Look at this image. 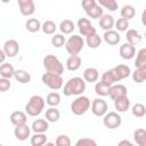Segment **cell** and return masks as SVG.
<instances>
[{
    "mask_svg": "<svg viewBox=\"0 0 146 146\" xmlns=\"http://www.w3.org/2000/svg\"><path fill=\"white\" fill-rule=\"evenodd\" d=\"M135 66L136 67L146 66V48H141L140 50L137 51L136 59H135Z\"/></svg>",
    "mask_w": 146,
    "mask_h": 146,
    "instance_id": "obj_35",
    "label": "cell"
},
{
    "mask_svg": "<svg viewBox=\"0 0 146 146\" xmlns=\"http://www.w3.org/2000/svg\"><path fill=\"white\" fill-rule=\"evenodd\" d=\"M98 25L100 26L102 30L104 31H108V30H112L115 25V21H114V17L110 14H104L99 21H98Z\"/></svg>",
    "mask_w": 146,
    "mask_h": 146,
    "instance_id": "obj_16",
    "label": "cell"
},
{
    "mask_svg": "<svg viewBox=\"0 0 146 146\" xmlns=\"http://www.w3.org/2000/svg\"><path fill=\"white\" fill-rule=\"evenodd\" d=\"M103 123L108 129H116V128H119L121 125L122 119L119 115V113H116V112H108V113H106L104 115Z\"/></svg>",
    "mask_w": 146,
    "mask_h": 146,
    "instance_id": "obj_7",
    "label": "cell"
},
{
    "mask_svg": "<svg viewBox=\"0 0 146 146\" xmlns=\"http://www.w3.org/2000/svg\"><path fill=\"white\" fill-rule=\"evenodd\" d=\"M114 106H115V110L117 112H121V113H124L129 110L130 107V99L128 96H123L121 98H117L116 100H114Z\"/></svg>",
    "mask_w": 146,
    "mask_h": 146,
    "instance_id": "obj_20",
    "label": "cell"
},
{
    "mask_svg": "<svg viewBox=\"0 0 146 146\" xmlns=\"http://www.w3.org/2000/svg\"><path fill=\"white\" fill-rule=\"evenodd\" d=\"M14 78L17 82H19L22 84L29 83L31 81V74L25 70H16L15 74H14Z\"/></svg>",
    "mask_w": 146,
    "mask_h": 146,
    "instance_id": "obj_26",
    "label": "cell"
},
{
    "mask_svg": "<svg viewBox=\"0 0 146 146\" xmlns=\"http://www.w3.org/2000/svg\"><path fill=\"white\" fill-rule=\"evenodd\" d=\"M10 87H11L10 79H7V78H1V79H0V91H1V92L7 91Z\"/></svg>",
    "mask_w": 146,
    "mask_h": 146,
    "instance_id": "obj_46",
    "label": "cell"
},
{
    "mask_svg": "<svg viewBox=\"0 0 146 146\" xmlns=\"http://www.w3.org/2000/svg\"><path fill=\"white\" fill-rule=\"evenodd\" d=\"M42 63H43V67L46 68L47 72H52V73H57L60 75L64 72V66H63L62 62L55 55H46Z\"/></svg>",
    "mask_w": 146,
    "mask_h": 146,
    "instance_id": "obj_5",
    "label": "cell"
},
{
    "mask_svg": "<svg viewBox=\"0 0 146 146\" xmlns=\"http://www.w3.org/2000/svg\"><path fill=\"white\" fill-rule=\"evenodd\" d=\"M44 105H46V102L41 96L33 95L29 99L27 104L25 105V112L30 116H38L42 113V111L44 108Z\"/></svg>",
    "mask_w": 146,
    "mask_h": 146,
    "instance_id": "obj_2",
    "label": "cell"
},
{
    "mask_svg": "<svg viewBox=\"0 0 146 146\" xmlns=\"http://www.w3.org/2000/svg\"><path fill=\"white\" fill-rule=\"evenodd\" d=\"M78 27H79V32L83 36H89V35H92V34L97 33L96 27H94V25L90 23V21L88 18H83V17L79 18Z\"/></svg>",
    "mask_w": 146,
    "mask_h": 146,
    "instance_id": "obj_9",
    "label": "cell"
},
{
    "mask_svg": "<svg viewBox=\"0 0 146 146\" xmlns=\"http://www.w3.org/2000/svg\"><path fill=\"white\" fill-rule=\"evenodd\" d=\"M31 128L24 123V124H19V125H15V130H14V135L16 137V139L18 140H26L29 137H30V133H31Z\"/></svg>",
    "mask_w": 146,
    "mask_h": 146,
    "instance_id": "obj_13",
    "label": "cell"
},
{
    "mask_svg": "<svg viewBox=\"0 0 146 146\" xmlns=\"http://www.w3.org/2000/svg\"><path fill=\"white\" fill-rule=\"evenodd\" d=\"M65 43H66V40H65V36L63 34H55L51 38V44L56 48H60Z\"/></svg>",
    "mask_w": 146,
    "mask_h": 146,
    "instance_id": "obj_43",
    "label": "cell"
},
{
    "mask_svg": "<svg viewBox=\"0 0 146 146\" xmlns=\"http://www.w3.org/2000/svg\"><path fill=\"white\" fill-rule=\"evenodd\" d=\"M10 122H11V124H14V125H19V124H24V123H26V121H27V116H26V114L24 113V112H22V111H15V112H13L11 114H10Z\"/></svg>",
    "mask_w": 146,
    "mask_h": 146,
    "instance_id": "obj_22",
    "label": "cell"
},
{
    "mask_svg": "<svg viewBox=\"0 0 146 146\" xmlns=\"http://www.w3.org/2000/svg\"><path fill=\"white\" fill-rule=\"evenodd\" d=\"M125 39H127V42L131 43V44H137L141 41L143 36L140 35V33L137 31V30H128L127 33H125Z\"/></svg>",
    "mask_w": 146,
    "mask_h": 146,
    "instance_id": "obj_24",
    "label": "cell"
},
{
    "mask_svg": "<svg viewBox=\"0 0 146 146\" xmlns=\"http://www.w3.org/2000/svg\"><path fill=\"white\" fill-rule=\"evenodd\" d=\"M91 106V102L87 96H78L71 104V111L74 115H83Z\"/></svg>",
    "mask_w": 146,
    "mask_h": 146,
    "instance_id": "obj_3",
    "label": "cell"
},
{
    "mask_svg": "<svg viewBox=\"0 0 146 146\" xmlns=\"http://www.w3.org/2000/svg\"><path fill=\"white\" fill-rule=\"evenodd\" d=\"M25 27H26V30H27L29 32H31V33H35V32H38V31L41 30L42 24H41L40 21L36 19V18H30V19L26 21V23H25Z\"/></svg>",
    "mask_w": 146,
    "mask_h": 146,
    "instance_id": "obj_28",
    "label": "cell"
},
{
    "mask_svg": "<svg viewBox=\"0 0 146 146\" xmlns=\"http://www.w3.org/2000/svg\"><path fill=\"white\" fill-rule=\"evenodd\" d=\"M75 29L74 23L71 19H64L59 24V30L63 34H71Z\"/></svg>",
    "mask_w": 146,
    "mask_h": 146,
    "instance_id": "obj_32",
    "label": "cell"
},
{
    "mask_svg": "<svg viewBox=\"0 0 146 146\" xmlns=\"http://www.w3.org/2000/svg\"><path fill=\"white\" fill-rule=\"evenodd\" d=\"M96 5H97L96 0H82V1H81V6H82V8L84 9L86 13H87L88 10H90L92 7H95Z\"/></svg>",
    "mask_w": 146,
    "mask_h": 146,
    "instance_id": "obj_47",
    "label": "cell"
},
{
    "mask_svg": "<svg viewBox=\"0 0 146 146\" xmlns=\"http://www.w3.org/2000/svg\"><path fill=\"white\" fill-rule=\"evenodd\" d=\"M110 90H111V86L104 83L103 81L97 82L96 86H95V92H96L98 96H100V97L110 96Z\"/></svg>",
    "mask_w": 146,
    "mask_h": 146,
    "instance_id": "obj_27",
    "label": "cell"
},
{
    "mask_svg": "<svg viewBox=\"0 0 146 146\" xmlns=\"http://www.w3.org/2000/svg\"><path fill=\"white\" fill-rule=\"evenodd\" d=\"M6 57H7V55H6L5 50H3V49H2V50H0V63H1V64H2V63H5Z\"/></svg>",
    "mask_w": 146,
    "mask_h": 146,
    "instance_id": "obj_48",
    "label": "cell"
},
{
    "mask_svg": "<svg viewBox=\"0 0 146 146\" xmlns=\"http://www.w3.org/2000/svg\"><path fill=\"white\" fill-rule=\"evenodd\" d=\"M104 41L110 44V46H115L120 42L121 40V36L119 34V31H115V30H108V31H105L104 33Z\"/></svg>",
    "mask_w": 146,
    "mask_h": 146,
    "instance_id": "obj_17",
    "label": "cell"
},
{
    "mask_svg": "<svg viewBox=\"0 0 146 146\" xmlns=\"http://www.w3.org/2000/svg\"><path fill=\"white\" fill-rule=\"evenodd\" d=\"M59 117H60V112L55 106H50L49 108L46 110V119L49 122H57Z\"/></svg>",
    "mask_w": 146,
    "mask_h": 146,
    "instance_id": "obj_30",
    "label": "cell"
},
{
    "mask_svg": "<svg viewBox=\"0 0 146 146\" xmlns=\"http://www.w3.org/2000/svg\"><path fill=\"white\" fill-rule=\"evenodd\" d=\"M135 143L139 146H146V130L145 129H136L133 131Z\"/></svg>",
    "mask_w": 146,
    "mask_h": 146,
    "instance_id": "obj_29",
    "label": "cell"
},
{
    "mask_svg": "<svg viewBox=\"0 0 146 146\" xmlns=\"http://www.w3.org/2000/svg\"><path fill=\"white\" fill-rule=\"evenodd\" d=\"M97 1H98V3L102 7L108 9L111 11H115L117 9V2H116V0H97Z\"/></svg>",
    "mask_w": 146,
    "mask_h": 146,
    "instance_id": "obj_42",
    "label": "cell"
},
{
    "mask_svg": "<svg viewBox=\"0 0 146 146\" xmlns=\"http://www.w3.org/2000/svg\"><path fill=\"white\" fill-rule=\"evenodd\" d=\"M120 14H121V17H123V18H125V19L129 21V19H131V18L135 17V15H136V9H135V7L131 6V5H125V6H123V7L121 8Z\"/></svg>",
    "mask_w": 146,
    "mask_h": 146,
    "instance_id": "obj_34",
    "label": "cell"
},
{
    "mask_svg": "<svg viewBox=\"0 0 146 146\" xmlns=\"http://www.w3.org/2000/svg\"><path fill=\"white\" fill-rule=\"evenodd\" d=\"M1 2H3V3H8V2H10V0H1Z\"/></svg>",
    "mask_w": 146,
    "mask_h": 146,
    "instance_id": "obj_51",
    "label": "cell"
},
{
    "mask_svg": "<svg viewBox=\"0 0 146 146\" xmlns=\"http://www.w3.org/2000/svg\"><path fill=\"white\" fill-rule=\"evenodd\" d=\"M100 81H103L104 83L110 84V86H112L114 82H116L115 76H114V74H113V71H112V70H108V71L104 72L103 75H102V78H100Z\"/></svg>",
    "mask_w": 146,
    "mask_h": 146,
    "instance_id": "obj_41",
    "label": "cell"
},
{
    "mask_svg": "<svg viewBox=\"0 0 146 146\" xmlns=\"http://www.w3.org/2000/svg\"><path fill=\"white\" fill-rule=\"evenodd\" d=\"M75 145L76 146H96L97 143L91 138H81L75 143Z\"/></svg>",
    "mask_w": 146,
    "mask_h": 146,
    "instance_id": "obj_45",
    "label": "cell"
},
{
    "mask_svg": "<svg viewBox=\"0 0 146 146\" xmlns=\"http://www.w3.org/2000/svg\"><path fill=\"white\" fill-rule=\"evenodd\" d=\"M108 105L105 99L103 98H96L91 103V112L95 116H104L107 113Z\"/></svg>",
    "mask_w": 146,
    "mask_h": 146,
    "instance_id": "obj_8",
    "label": "cell"
},
{
    "mask_svg": "<svg viewBox=\"0 0 146 146\" xmlns=\"http://www.w3.org/2000/svg\"><path fill=\"white\" fill-rule=\"evenodd\" d=\"M41 81L44 86L50 88L51 90H59L63 87V78L60 74L52 73V72H46L41 76Z\"/></svg>",
    "mask_w": 146,
    "mask_h": 146,
    "instance_id": "obj_4",
    "label": "cell"
},
{
    "mask_svg": "<svg viewBox=\"0 0 146 146\" xmlns=\"http://www.w3.org/2000/svg\"><path fill=\"white\" fill-rule=\"evenodd\" d=\"M87 15H88V17H90V18H100L103 15H104V13H103V8H102V6L99 5V3H97L95 7H92L90 10H88L87 13H86Z\"/></svg>",
    "mask_w": 146,
    "mask_h": 146,
    "instance_id": "obj_38",
    "label": "cell"
},
{
    "mask_svg": "<svg viewBox=\"0 0 146 146\" xmlns=\"http://www.w3.org/2000/svg\"><path fill=\"white\" fill-rule=\"evenodd\" d=\"M47 143V136L44 132H34L31 137V145L32 146H42Z\"/></svg>",
    "mask_w": 146,
    "mask_h": 146,
    "instance_id": "obj_31",
    "label": "cell"
},
{
    "mask_svg": "<svg viewBox=\"0 0 146 146\" xmlns=\"http://www.w3.org/2000/svg\"><path fill=\"white\" fill-rule=\"evenodd\" d=\"M82 64V59L79 55H70L66 59V68L68 71H78Z\"/></svg>",
    "mask_w": 146,
    "mask_h": 146,
    "instance_id": "obj_18",
    "label": "cell"
},
{
    "mask_svg": "<svg viewBox=\"0 0 146 146\" xmlns=\"http://www.w3.org/2000/svg\"><path fill=\"white\" fill-rule=\"evenodd\" d=\"M145 38H146V32H145Z\"/></svg>",
    "mask_w": 146,
    "mask_h": 146,
    "instance_id": "obj_52",
    "label": "cell"
},
{
    "mask_svg": "<svg viewBox=\"0 0 146 146\" xmlns=\"http://www.w3.org/2000/svg\"><path fill=\"white\" fill-rule=\"evenodd\" d=\"M86 90V81L80 76L71 78L64 86L63 92L65 96H80Z\"/></svg>",
    "mask_w": 146,
    "mask_h": 146,
    "instance_id": "obj_1",
    "label": "cell"
},
{
    "mask_svg": "<svg viewBox=\"0 0 146 146\" xmlns=\"http://www.w3.org/2000/svg\"><path fill=\"white\" fill-rule=\"evenodd\" d=\"M55 144L57 146H70L71 145V139L68 136L66 135H59L57 138H56V141Z\"/></svg>",
    "mask_w": 146,
    "mask_h": 146,
    "instance_id": "obj_44",
    "label": "cell"
},
{
    "mask_svg": "<svg viewBox=\"0 0 146 146\" xmlns=\"http://www.w3.org/2000/svg\"><path fill=\"white\" fill-rule=\"evenodd\" d=\"M86 43L89 48H92V49H96L100 46L102 43V38L100 35H98L97 33L92 34V35H89V36H86Z\"/></svg>",
    "mask_w": 146,
    "mask_h": 146,
    "instance_id": "obj_33",
    "label": "cell"
},
{
    "mask_svg": "<svg viewBox=\"0 0 146 146\" xmlns=\"http://www.w3.org/2000/svg\"><path fill=\"white\" fill-rule=\"evenodd\" d=\"M49 128V121L46 119H36L32 122L31 129L33 132H46Z\"/></svg>",
    "mask_w": 146,
    "mask_h": 146,
    "instance_id": "obj_19",
    "label": "cell"
},
{
    "mask_svg": "<svg viewBox=\"0 0 146 146\" xmlns=\"http://www.w3.org/2000/svg\"><path fill=\"white\" fill-rule=\"evenodd\" d=\"M127 88L123 84H112L111 90H110V97L112 100H116L117 98H121L123 96H127Z\"/></svg>",
    "mask_w": 146,
    "mask_h": 146,
    "instance_id": "obj_15",
    "label": "cell"
},
{
    "mask_svg": "<svg viewBox=\"0 0 146 146\" xmlns=\"http://www.w3.org/2000/svg\"><path fill=\"white\" fill-rule=\"evenodd\" d=\"M15 68H14V66L11 65V64H9V63H2L1 65H0V75H1V78H7V79H10V78H13L14 76V74H15Z\"/></svg>",
    "mask_w": 146,
    "mask_h": 146,
    "instance_id": "obj_25",
    "label": "cell"
},
{
    "mask_svg": "<svg viewBox=\"0 0 146 146\" xmlns=\"http://www.w3.org/2000/svg\"><path fill=\"white\" fill-rule=\"evenodd\" d=\"M141 23H143L144 26H146V8L141 13Z\"/></svg>",
    "mask_w": 146,
    "mask_h": 146,
    "instance_id": "obj_49",
    "label": "cell"
},
{
    "mask_svg": "<svg viewBox=\"0 0 146 146\" xmlns=\"http://www.w3.org/2000/svg\"><path fill=\"white\" fill-rule=\"evenodd\" d=\"M112 71H113V74H114V76H115L116 82H117V81H121V80H123V79H127V78H128L129 75H131V73H132L131 70H130V67L127 66V65H123V64H120V65L113 67Z\"/></svg>",
    "mask_w": 146,
    "mask_h": 146,
    "instance_id": "obj_12",
    "label": "cell"
},
{
    "mask_svg": "<svg viewBox=\"0 0 146 146\" xmlns=\"http://www.w3.org/2000/svg\"><path fill=\"white\" fill-rule=\"evenodd\" d=\"M83 79L86 82H97V80L99 79V72L97 68L95 67H88L83 71Z\"/></svg>",
    "mask_w": 146,
    "mask_h": 146,
    "instance_id": "obj_21",
    "label": "cell"
},
{
    "mask_svg": "<svg viewBox=\"0 0 146 146\" xmlns=\"http://www.w3.org/2000/svg\"><path fill=\"white\" fill-rule=\"evenodd\" d=\"M131 76L136 83H143L146 81V66L136 67V70L131 73Z\"/></svg>",
    "mask_w": 146,
    "mask_h": 146,
    "instance_id": "obj_23",
    "label": "cell"
},
{
    "mask_svg": "<svg viewBox=\"0 0 146 146\" xmlns=\"http://www.w3.org/2000/svg\"><path fill=\"white\" fill-rule=\"evenodd\" d=\"M131 112H132V115H133V116H136V117H143V116H145V114H146V107H145L144 104L137 103V104H135V105L132 106Z\"/></svg>",
    "mask_w": 146,
    "mask_h": 146,
    "instance_id": "obj_37",
    "label": "cell"
},
{
    "mask_svg": "<svg viewBox=\"0 0 146 146\" xmlns=\"http://www.w3.org/2000/svg\"><path fill=\"white\" fill-rule=\"evenodd\" d=\"M2 49L5 50L7 57L13 58V57H15V56L18 54V51H19V44H18V42H17L16 40L9 39V40H7V41L5 42Z\"/></svg>",
    "mask_w": 146,
    "mask_h": 146,
    "instance_id": "obj_11",
    "label": "cell"
},
{
    "mask_svg": "<svg viewBox=\"0 0 146 146\" xmlns=\"http://www.w3.org/2000/svg\"><path fill=\"white\" fill-rule=\"evenodd\" d=\"M114 27L119 32H125V31H128V27H129V21L125 19V18H123V17H121V18H119V19L115 21Z\"/></svg>",
    "mask_w": 146,
    "mask_h": 146,
    "instance_id": "obj_40",
    "label": "cell"
},
{
    "mask_svg": "<svg viewBox=\"0 0 146 146\" xmlns=\"http://www.w3.org/2000/svg\"><path fill=\"white\" fill-rule=\"evenodd\" d=\"M84 47V40L82 36L74 34L66 40L65 49L70 55H78Z\"/></svg>",
    "mask_w": 146,
    "mask_h": 146,
    "instance_id": "obj_6",
    "label": "cell"
},
{
    "mask_svg": "<svg viewBox=\"0 0 146 146\" xmlns=\"http://www.w3.org/2000/svg\"><path fill=\"white\" fill-rule=\"evenodd\" d=\"M120 56L123 58V59H132L135 56H136V48H135V44H131L129 42H125L123 43L121 47H120Z\"/></svg>",
    "mask_w": 146,
    "mask_h": 146,
    "instance_id": "obj_14",
    "label": "cell"
},
{
    "mask_svg": "<svg viewBox=\"0 0 146 146\" xmlns=\"http://www.w3.org/2000/svg\"><path fill=\"white\" fill-rule=\"evenodd\" d=\"M122 145H128V146H132V143L131 141H129V140H121V141H119V146H122Z\"/></svg>",
    "mask_w": 146,
    "mask_h": 146,
    "instance_id": "obj_50",
    "label": "cell"
},
{
    "mask_svg": "<svg viewBox=\"0 0 146 146\" xmlns=\"http://www.w3.org/2000/svg\"><path fill=\"white\" fill-rule=\"evenodd\" d=\"M17 5L23 16H31L35 11V5L33 0H17Z\"/></svg>",
    "mask_w": 146,
    "mask_h": 146,
    "instance_id": "obj_10",
    "label": "cell"
},
{
    "mask_svg": "<svg viewBox=\"0 0 146 146\" xmlns=\"http://www.w3.org/2000/svg\"><path fill=\"white\" fill-rule=\"evenodd\" d=\"M46 103L49 105V106H57L60 104V95L56 91H52V92H49L46 97Z\"/></svg>",
    "mask_w": 146,
    "mask_h": 146,
    "instance_id": "obj_36",
    "label": "cell"
},
{
    "mask_svg": "<svg viewBox=\"0 0 146 146\" xmlns=\"http://www.w3.org/2000/svg\"><path fill=\"white\" fill-rule=\"evenodd\" d=\"M41 30L43 31L44 34H54L57 30V25L52 21H46L44 23H42Z\"/></svg>",
    "mask_w": 146,
    "mask_h": 146,
    "instance_id": "obj_39",
    "label": "cell"
}]
</instances>
